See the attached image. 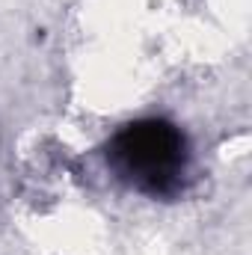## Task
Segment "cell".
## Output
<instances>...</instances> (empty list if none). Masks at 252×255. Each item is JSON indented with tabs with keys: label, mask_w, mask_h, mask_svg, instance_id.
I'll list each match as a JSON object with an SVG mask.
<instances>
[{
	"label": "cell",
	"mask_w": 252,
	"mask_h": 255,
	"mask_svg": "<svg viewBox=\"0 0 252 255\" xmlns=\"http://www.w3.org/2000/svg\"><path fill=\"white\" fill-rule=\"evenodd\" d=\"M107 163L133 190L169 199L184 187L190 163L187 139L166 119H139L110 139Z\"/></svg>",
	"instance_id": "1"
}]
</instances>
